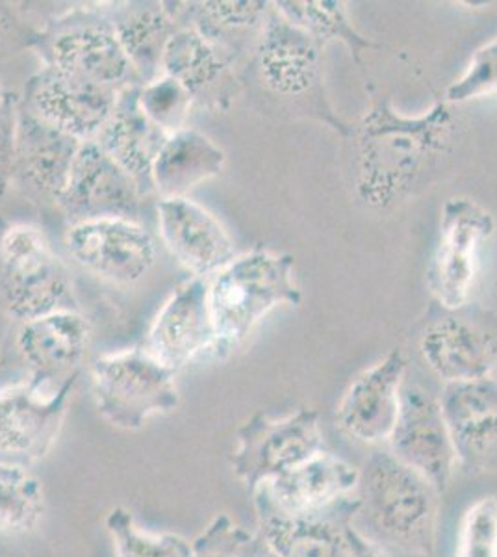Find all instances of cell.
<instances>
[{"label":"cell","instance_id":"29","mask_svg":"<svg viewBox=\"0 0 497 557\" xmlns=\"http://www.w3.org/2000/svg\"><path fill=\"white\" fill-rule=\"evenodd\" d=\"M273 7L284 20L310 34L322 47L334 41L346 45L357 65H362L364 51L375 47L372 39L355 28L341 0H281L273 2Z\"/></svg>","mask_w":497,"mask_h":557},{"label":"cell","instance_id":"30","mask_svg":"<svg viewBox=\"0 0 497 557\" xmlns=\"http://www.w3.org/2000/svg\"><path fill=\"white\" fill-rule=\"evenodd\" d=\"M45 513V487L30 467L0 462V533L20 535L38 528Z\"/></svg>","mask_w":497,"mask_h":557},{"label":"cell","instance_id":"26","mask_svg":"<svg viewBox=\"0 0 497 557\" xmlns=\"http://www.w3.org/2000/svg\"><path fill=\"white\" fill-rule=\"evenodd\" d=\"M254 496L257 535L277 557H351L346 524L323 517H288Z\"/></svg>","mask_w":497,"mask_h":557},{"label":"cell","instance_id":"22","mask_svg":"<svg viewBox=\"0 0 497 557\" xmlns=\"http://www.w3.org/2000/svg\"><path fill=\"white\" fill-rule=\"evenodd\" d=\"M234 54L191 26H181L165 47L162 75L175 78L194 102L227 110L236 96Z\"/></svg>","mask_w":497,"mask_h":557},{"label":"cell","instance_id":"31","mask_svg":"<svg viewBox=\"0 0 497 557\" xmlns=\"http://www.w3.org/2000/svg\"><path fill=\"white\" fill-rule=\"evenodd\" d=\"M117 557H191V543L176 533H152L134 519L133 511L115 506L104 519Z\"/></svg>","mask_w":497,"mask_h":557},{"label":"cell","instance_id":"37","mask_svg":"<svg viewBox=\"0 0 497 557\" xmlns=\"http://www.w3.org/2000/svg\"><path fill=\"white\" fill-rule=\"evenodd\" d=\"M346 539L351 557H386L372 539L365 537L364 533L355 530L351 524H346Z\"/></svg>","mask_w":497,"mask_h":557},{"label":"cell","instance_id":"10","mask_svg":"<svg viewBox=\"0 0 497 557\" xmlns=\"http://www.w3.org/2000/svg\"><path fill=\"white\" fill-rule=\"evenodd\" d=\"M494 231V215L475 199L451 197L444 205L440 240L427 270L433 301L449 309L472 301L479 247L490 240Z\"/></svg>","mask_w":497,"mask_h":557},{"label":"cell","instance_id":"34","mask_svg":"<svg viewBox=\"0 0 497 557\" xmlns=\"http://www.w3.org/2000/svg\"><path fill=\"white\" fill-rule=\"evenodd\" d=\"M497 96V38L479 47L464 73L446 89L447 104Z\"/></svg>","mask_w":497,"mask_h":557},{"label":"cell","instance_id":"35","mask_svg":"<svg viewBox=\"0 0 497 557\" xmlns=\"http://www.w3.org/2000/svg\"><path fill=\"white\" fill-rule=\"evenodd\" d=\"M249 532L228 515H218L191 543V557H238Z\"/></svg>","mask_w":497,"mask_h":557},{"label":"cell","instance_id":"18","mask_svg":"<svg viewBox=\"0 0 497 557\" xmlns=\"http://www.w3.org/2000/svg\"><path fill=\"white\" fill-rule=\"evenodd\" d=\"M407 359L392 349L383 361L364 370L347 388L338 406V424L364 444L388 443L401 406Z\"/></svg>","mask_w":497,"mask_h":557},{"label":"cell","instance_id":"5","mask_svg":"<svg viewBox=\"0 0 497 557\" xmlns=\"http://www.w3.org/2000/svg\"><path fill=\"white\" fill-rule=\"evenodd\" d=\"M0 296L21 323L76 311L70 272L39 228L10 225L0 235Z\"/></svg>","mask_w":497,"mask_h":557},{"label":"cell","instance_id":"7","mask_svg":"<svg viewBox=\"0 0 497 557\" xmlns=\"http://www.w3.org/2000/svg\"><path fill=\"white\" fill-rule=\"evenodd\" d=\"M45 67L78 76L107 88L139 84L112 21L101 8H78L38 30L34 47Z\"/></svg>","mask_w":497,"mask_h":557},{"label":"cell","instance_id":"19","mask_svg":"<svg viewBox=\"0 0 497 557\" xmlns=\"http://www.w3.org/2000/svg\"><path fill=\"white\" fill-rule=\"evenodd\" d=\"M89 323L76 311H58L21 323L15 346L32 385L58 386L78 374L88 348Z\"/></svg>","mask_w":497,"mask_h":557},{"label":"cell","instance_id":"1","mask_svg":"<svg viewBox=\"0 0 497 557\" xmlns=\"http://www.w3.org/2000/svg\"><path fill=\"white\" fill-rule=\"evenodd\" d=\"M455 121L446 101L427 114L407 117L378 97L355 127V190L368 207L384 210L405 201L446 157Z\"/></svg>","mask_w":497,"mask_h":557},{"label":"cell","instance_id":"2","mask_svg":"<svg viewBox=\"0 0 497 557\" xmlns=\"http://www.w3.org/2000/svg\"><path fill=\"white\" fill-rule=\"evenodd\" d=\"M294 257L257 247L236 255L227 267L208 278V305L214 322L215 359H225L251 335V331L281 305H297Z\"/></svg>","mask_w":497,"mask_h":557},{"label":"cell","instance_id":"21","mask_svg":"<svg viewBox=\"0 0 497 557\" xmlns=\"http://www.w3.org/2000/svg\"><path fill=\"white\" fill-rule=\"evenodd\" d=\"M359 469L331 451H322L296 469L260 485L252 494L288 517H323V511L351 496Z\"/></svg>","mask_w":497,"mask_h":557},{"label":"cell","instance_id":"11","mask_svg":"<svg viewBox=\"0 0 497 557\" xmlns=\"http://www.w3.org/2000/svg\"><path fill=\"white\" fill-rule=\"evenodd\" d=\"M78 374L58 386H0V462L30 467L58 441Z\"/></svg>","mask_w":497,"mask_h":557},{"label":"cell","instance_id":"9","mask_svg":"<svg viewBox=\"0 0 497 557\" xmlns=\"http://www.w3.org/2000/svg\"><path fill=\"white\" fill-rule=\"evenodd\" d=\"M236 438L231 465L251 493L325 451L320 414L305 407L283 418L259 412L239 425Z\"/></svg>","mask_w":497,"mask_h":557},{"label":"cell","instance_id":"24","mask_svg":"<svg viewBox=\"0 0 497 557\" xmlns=\"http://www.w3.org/2000/svg\"><path fill=\"white\" fill-rule=\"evenodd\" d=\"M138 94L139 84L121 89L114 112L95 141L136 181L146 196L152 191V165L170 134L147 117L139 107Z\"/></svg>","mask_w":497,"mask_h":557},{"label":"cell","instance_id":"25","mask_svg":"<svg viewBox=\"0 0 497 557\" xmlns=\"http://www.w3.org/2000/svg\"><path fill=\"white\" fill-rule=\"evenodd\" d=\"M227 157L207 134L184 127L170 134L152 165V191L160 199L188 197L189 191L223 172Z\"/></svg>","mask_w":497,"mask_h":557},{"label":"cell","instance_id":"4","mask_svg":"<svg viewBox=\"0 0 497 557\" xmlns=\"http://www.w3.org/2000/svg\"><path fill=\"white\" fill-rule=\"evenodd\" d=\"M322 51V45L273 7L252 49V67L270 96L294 104L297 112L344 138H352L355 127L334 112L325 94Z\"/></svg>","mask_w":497,"mask_h":557},{"label":"cell","instance_id":"28","mask_svg":"<svg viewBox=\"0 0 497 557\" xmlns=\"http://www.w3.org/2000/svg\"><path fill=\"white\" fill-rule=\"evenodd\" d=\"M170 7L178 25L196 28L228 52H234L228 38L234 33H262L271 10L270 2L262 0L170 2Z\"/></svg>","mask_w":497,"mask_h":557},{"label":"cell","instance_id":"23","mask_svg":"<svg viewBox=\"0 0 497 557\" xmlns=\"http://www.w3.org/2000/svg\"><path fill=\"white\" fill-rule=\"evenodd\" d=\"M83 141L41 120L21 104L17 120V149L13 177L39 196L57 201L62 194L76 152Z\"/></svg>","mask_w":497,"mask_h":557},{"label":"cell","instance_id":"17","mask_svg":"<svg viewBox=\"0 0 497 557\" xmlns=\"http://www.w3.org/2000/svg\"><path fill=\"white\" fill-rule=\"evenodd\" d=\"M215 330L208 305V278L194 277L176 288L158 311L146 349L178 374L202 354H212Z\"/></svg>","mask_w":497,"mask_h":557},{"label":"cell","instance_id":"38","mask_svg":"<svg viewBox=\"0 0 497 557\" xmlns=\"http://www.w3.org/2000/svg\"><path fill=\"white\" fill-rule=\"evenodd\" d=\"M4 97H7V91H4V89H2V86H0V101H2Z\"/></svg>","mask_w":497,"mask_h":557},{"label":"cell","instance_id":"6","mask_svg":"<svg viewBox=\"0 0 497 557\" xmlns=\"http://www.w3.org/2000/svg\"><path fill=\"white\" fill-rule=\"evenodd\" d=\"M176 372L160 364L146 348L101 355L91 364L95 406L108 424L138 431L157 414L181 404Z\"/></svg>","mask_w":497,"mask_h":557},{"label":"cell","instance_id":"13","mask_svg":"<svg viewBox=\"0 0 497 557\" xmlns=\"http://www.w3.org/2000/svg\"><path fill=\"white\" fill-rule=\"evenodd\" d=\"M141 190L97 141H84L57 205L70 225L95 220H134Z\"/></svg>","mask_w":497,"mask_h":557},{"label":"cell","instance_id":"12","mask_svg":"<svg viewBox=\"0 0 497 557\" xmlns=\"http://www.w3.org/2000/svg\"><path fill=\"white\" fill-rule=\"evenodd\" d=\"M65 246L78 267L115 285L138 283L157 262L154 238L134 220L75 223L65 233Z\"/></svg>","mask_w":497,"mask_h":557},{"label":"cell","instance_id":"27","mask_svg":"<svg viewBox=\"0 0 497 557\" xmlns=\"http://www.w3.org/2000/svg\"><path fill=\"white\" fill-rule=\"evenodd\" d=\"M108 17L139 84L151 83L162 75L165 47L181 28L167 4H126L108 13Z\"/></svg>","mask_w":497,"mask_h":557},{"label":"cell","instance_id":"8","mask_svg":"<svg viewBox=\"0 0 497 557\" xmlns=\"http://www.w3.org/2000/svg\"><path fill=\"white\" fill-rule=\"evenodd\" d=\"M420 351L446 385L490 380L497 368V312L477 301L455 309L433 301L423 322Z\"/></svg>","mask_w":497,"mask_h":557},{"label":"cell","instance_id":"33","mask_svg":"<svg viewBox=\"0 0 497 557\" xmlns=\"http://www.w3.org/2000/svg\"><path fill=\"white\" fill-rule=\"evenodd\" d=\"M455 557H497V496H483L468 509Z\"/></svg>","mask_w":497,"mask_h":557},{"label":"cell","instance_id":"32","mask_svg":"<svg viewBox=\"0 0 497 557\" xmlns=\"http://www.w3.org/2000/svg\"><path fill=\"white\" fill-rule=\"evenodd\" d=\"M138 101L147 117L167 134L186 127L189 110L196 104L188 91L167 75L139 84Z\"/></svg>","mask_w":497,"mask_h":557},{"label":"cell","instance_id":"14","mask_svg":"<svg viewBox=\"0 0 497 557\" xmlns=\"http://www.w3.org/2000/svg\"><path fill=\"white\" fill-rule=\"evenodd\" d=\"M390 451L399 461L444 493L459 467L453 441L447 430L440 398L418 385H403Z\"/></svg>","mask_w":497,"mask_h":557},{"label":"cell","instance_id":"16","mask_svg":"<svg viewBox=\"0 0 497 557\" xmlns=\"http://www.w3.org/2000/svg\"><path fill=\"white\" fill-rule=\"evenodd\" d=\"M157 210L165 249L194 277L210 278L236 259L227 228L210 210L189 197L160 199Z\"/></svg>","mask_w":497,"mask_h":557},{"label":"cell","instance_id":"36","mask_svg":"<svg viewBox=\"0 0 497 557\" xmlns=\"http://www.w3.org/2000/svg\"><path fill=\"white\" fill-rule=\"evenodd\" d=\"M17 120L20 97L7 94L0 101V194L7 190L8 181L13 177L17 149Z\"/></svg>","mask_w":497,"mask_h":557},{"label":"cell","instance_id":"3","mask_svg":"<svg viewBox=\"0 0 497 557\" xmlns=\"http://www.w3.org/2000/svg\"><path fill=\"white\" fill-rule=\"evenodd\" d=\"M440 494L390 450L375 451L359 469L355 502L381 537L414 556L431 557Z\"/></svg>","mask_w":497,"mask_h":557},{"label":"cell","instance_id":"15","mask_svg":"<svg viewBox=\"0 0 497 557\" xmlns=\"http://www.w3.org/2000/svg\"><path fill=\"white\" fill-rule=\"evenodd\" d=\"M117 96V89L44 65L28 78L21 104L84 144L101 134Z\"/></svg>","mask_w":497,"mask_h":557},{"label":"cell","instance_id":"20","mask_svg":"<svg viewBox=\"0 0 497 557\" xmlns=\"http://www.w3.org/2000/svg\"><path fill=\"white\" fill-rule=\"evenodd\" d=\"M440 404L459 467L467 472L497 467L496 381L446 385Z\"/></svg>","mask_w":497,"mask_h":557}]
</instances>
